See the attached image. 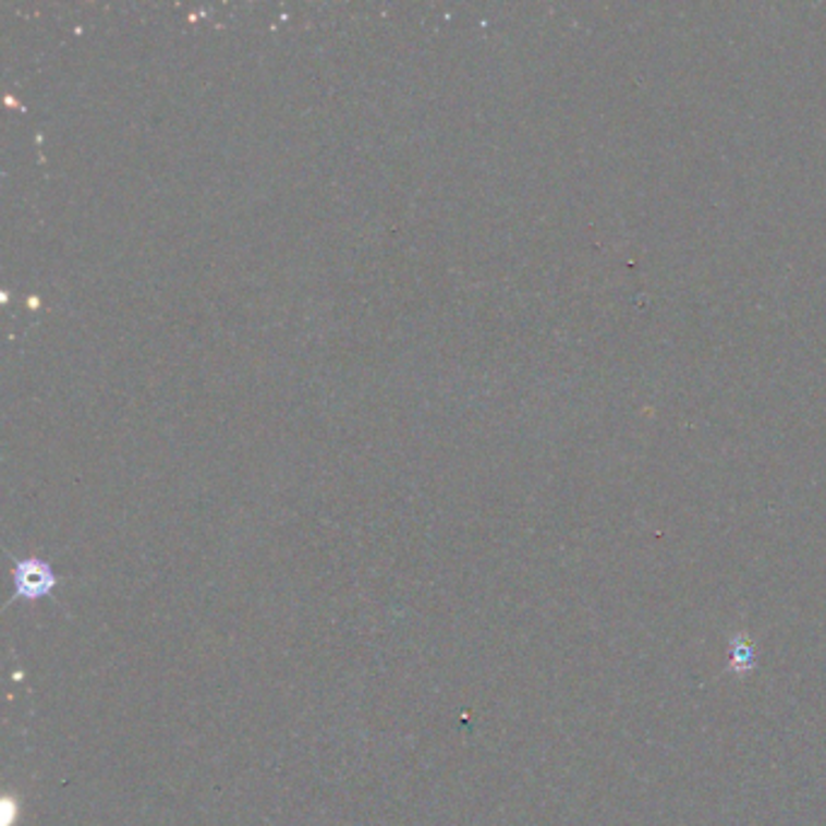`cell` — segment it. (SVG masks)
<instances>
[{"mask_svg":"<svg viewBox=\"0 0 826 826\" xmlns=\"http://www.w3.org/2000/svg\"><path fill=\"white\" fill-rule=\"evenodd\" d=\"M13 580H15V599H23V602L45 599V596L53 594V590H57V584H59L57 574H53V570L49 568V562L39 558L15 560Z\"/></svg>","mask_w":826,"mask_h":826,"instance_id":"1","label":"cell"},{"mask_svg":"<svg viewBox=\"0 0 826 826\" xmlns=\"http://www.w3.org/2000/svg\"><path fill=\"white\" fill-rule=\"evenodd\" d=\"M730 673H737V677H746L749 671L756 665V649H754V640L752 635L742 630L730 640Z\"/></svg>","mask_w":826,"mask_h":826,"instance_id":"2","label":"cell"}]
</instances>
